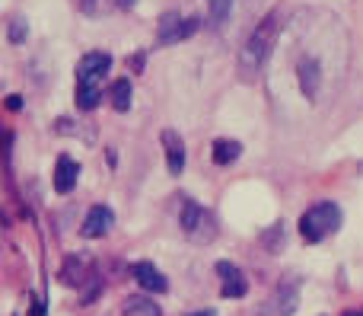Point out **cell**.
<instances>
[{
	"mask_svg": "<svg viewBox=\"0 0 363 316\" xmlns=\"http://www.w3.org/2000/svg\"><path fill=\"white\" fill-rule=\"evenodd\" d=\"M70 4H74L83 16H96V13H99V0H70Z\"/></svg>",
	"mask_w": 363,
	"mask_h": 316,
	"instance_id": "ffe728a7",
	"label": "cell"
},
{
	"mask_svg": "<svg viewBox=\"0 0 363 316\" xmlns=\"http://www.w3.org/2000/svg\"><path fill=\"white\" fill-rule=\"evenodd\" d=\"M131 275H134V281H138L144 291H150V294H166V291H169V281H166V275L160 272L153 262H134Z\"/></svg>",
	"mask_w": 363,
	"mask_h": 316,
	"instance_id": "7c38bea8",
	"label": "cell"
},
{
	"mask_svg": "<svg viewBox=\"0 0 363 316\" xmlns=\"http://www.w3.org/2000/svg\"><path fill=\"white\" fill-rule=\"evenodd\" d=\"M262 243H264V246L271 249V253H274L277 246H284V224H274V227H271L268 234L262 236Z\"/></svg>",
	"mask_w": 363,
	"mask_h": 316,
	"instance_id": "d6986e66",
	"label": "cell"
},
{
	"mask_svg": "<svg viewBox=\"0 0 363 316\" xmlns=\"http://www.w3.org/2000/svg\"><path fill=\"white\" fill-rule=\"evenodd\" d=\"M83 278H86V262H83L80 256H70L61 268V281L74 288V285H83Z\"/></svg>",
	"mask_w": 363,
	"mask_h": 316,
	"instance_id": "2e32d148",
	"label": "cell"
},
{
	"mask_svg": "<svg viewBox=\"0 0 363 316\" xmlns=\"http://www.w3.org/2000/svg\"><path fill=\"white\" fill-rule=\"evenodd\" d=\"M160 141H163V151H166V170H169V176H182V170H185V141H182V134L176 128H163Z\"/></svg>",
	"mask_w": 363,
	"mask_h": 316,
	"instance_id": "30bf717a",
	"label": "cell"
},
{
	"mask_svg": "<svg viewBox=\"0 0 363 316\" xmlns=\"http://www.w3.org/2000/svg\"><path fill=\"white\" fill-rule=\"evenodd\" d=\"M6 109H10V112H19V109H23V96H6Z\"/></svg>",
	"mask_w": 363,
	"mask_h": 316,
	"instance_id": "44dd1931",
	"label": "cell"
},
{
	"mask_svg": "<svg viewBox=\"0 0 363 316\" xmlns=\"http://www.w3.org/2000/svg\"><path fill=\"white\" fill-rule=\"evenodd\" d=\"M281 29H284L281 26V10H274L249 32V38H245L242 48H239V64H236L242 80H255V77L262 74V67L268 64V58L274 55V48H277Z\"/></svg>",
	"mask_w": 363,
	"mask_h": 316,
	"instance_id": "7a4b0ae2",
	"label": "cell"
},
{
	"mask_svg": "<svg viewBox=\"0 0 363 316\" xmlns=\"http://www.w3.org/2000/svg\"><path fill=\"white\" fill-rule=\"evenodd\" d=\"M213 268H217V275H220V294H223V298L239 300V298H245V294H249V281H245L242 268H239L236 262L220 259Z\"/></svg>",
	"mask_w": 363,
	"mask_h": 316,
	"instance_id": "ba28073f",
	"label": "cell"
},
{
	"mask_svg": "<svg viewBox=\"0 0 363 316\" xmlns=\"http://www.w3.org/2000/svg\"><path fill=\"white\" fill-rule=\"evenodd\" d=\"M296 307H300V281L287 278L271 291V298L262 304L258 316H294Z\"/></svg>",
	"mask_w": 363,
	"mask_h": 316,
	"instance_id": "8992f818",
	"label": "cell"
},
{
	"mask_svg": "<svg viewBox=\"0 0 363 316\" xmlns=\"http://www.w3.org/2000/svg\"><path fill=\"white\" fill-rule=\"evenodd\" d=\"M131 80L128 77H118V80L112 83V89H108V96H112V109L115 112H128L131 109Z\"/></svg>",
	"mask_w": 363,
	"mask_h": 316,
	"instance_id": "5bb4252c",
	"label": "cell"
},
{
	"mask_svg": "<svg viewBox=\"0 0 363 316\" xmlns=\"http://www.w3.org/2000/svg\"><path fill=\"white\" fill-rule=\"evenodd\" d=\"M207 13H211V26H223L233 13V0H207Z\"/></svg>",
	"mask_w": 363,
	"mask_h": 316,
	"instance_id": "e0dca14e",
	"label": "cell"
},
{
	"mask_svg": "<svg viewBox=\"0 0 363 316\" xmlns=\"http://www.w3.org/2000/svg\"><path fill=\"white\" fill-rule=\"evenodd\" d=\"M121 313L125 316H163V310H160L150 298H125Z\"/></svg>",
	"mask_w": 363,
	"mask_h": 316,
	"instance_id": "9a60e30c",
	"label": "cell"
},
{
	"mask_svg": "<svg viewBox=\"0 0 363 316\" xmlns=\"http://www.w3.org/2000/svg\"><path fill=\"white\" fill-rule=\"evenodd\" d=\"M26 38H29V23H26V19H10V23H6V42L10 45H23Z\"/></svg>",
	"mask_w": 363,
	"mask_h": 316,
	"instance_id": "ac0fdd59",
	"label": "cell"
},
{
	"mask_svg": "<svg viewBox=\"0 0 363 316\" xmlns=\"http://www.w3.org/2000/svg\"><path fill=\"white\" fill-rule=\"evenodd\" d=\"M77 182H80V163L74 157H67V153H61L55 163V192L57 195H70L77 189Z\"/></svg>",
	"mask_w": 363,
	"mask_h": 316,
	"instance_id": "8fae6325",
	"label": "cell"
},
{
	"mask_svg": "<svg viewBox=\"0 0 363 316\" xmlns=\"http://www.w3.org/2000/svg\"><path fill=\"white\" fill-rule=\"evenodd\" d=\"M351 58V36L328 10H300L281 42V67L290 93L306 109H322L338 96Z\"/></svg>",
	"mask_w": 363,
	"mask_h": 316,
	"instance_id": "6da1fadb",
	"label": "cell"
},
{
	"mask_svg": "<svg viewBox=\"0 0 363 316\" xmlns=\"http://www.w3.org/2000/svg\"><path fill=\"white\" fill-rule=\"evenodd\" d=\"M201 26L198 16H188L182 19L179 13H163L160 16V26H157V45H176V42H185L188 36H194Z\"/></svg>",
	"mask_w": 363,
	"mask_h": 316,
	"instance_id": "52a82bcc",
	"label": "cell"
},
{
	"mask_svg": "<svg viewBox=\"0 0 363 316\" xmlns=\"http://www.w3.org/2000/svg\"><path fill=\"white\" fill-rule=\"evenodd\" d=\"M239 153H242V144H239V141H233V138H217L211 144V157H213V163H217V166L236 163Z\"/></svg>",
	"mask_w": 363,
	"mask_h": 316,
	"instance_id": "4fadbf2b",
	"label": "cell"
},
{
	"mask_svg": "<svg viewBox=\"0 0 363 316\" xmlns=\"http://www.w3.org/2000/svg\"><path fill=\"white\" fill-rule=\"evenodd\" d=\"M112 70V55L108 51H86L77 64V109L93 112L102 102V83Z\"/></svg>",
	"mask_w": 363,
	"mask_h": 316,
	"instance_id": "3957f363",
	"label": "cell"
},
{
	"mask_svg": "<svg viewBox=\"0 0 363 316\" xmlns=\"http://www.w3.org/2000/svg\"><path fill=\"white\" fill-rule=\"evenodd\" d=\"M338 227H341V208L335 202H315L300 217V236L306 243H322L325 236L338 234Z\"/></svg>",
	"mask_w": 363,
	"mask_h": 316,
	"instance_id": "277c9868",
	"label": "cell"
},
{
	"mask_svg": "<svg viewBox=\"0 0 363 316\" xmlns=\"http://www.w3.org/2000/svg\"><path fill=\"white\" fill-rule=\"evenodd\" d=\"M188 316H217V310H194V313H188Z\"/></svg>",
	"mask_w": 363,
	"mask_h": 316,
	"instance_id": "7402d4cb",
	"label": "cell"
},
{
	"mask_svg": "<svg viewBox=\"0 0 363 316\" xmlns=\"http://www.w3.org/2000/svg\"><path fill=\"white\" fill-rule=\"evenodd\" d=\"M179 227L191 243H211L217 236V221L207 208H201L194 198H182L179 211Z\"/></svg>",
	"mask_w": 363,
	"mask_h": 316,
	"instance_id": "5b68a950",
	"label": "cell"
},
{
	"mask_svg": "<svg viewBox=\"0 0 363 316\" xmlns=\"http://www.w3.org/2000/svg\"><path fill=\"white\" fill-rule=\"evenodd\" d=\"M341 316H363V307H360V310H345Z\"/></svg>",
	"mask_w": 363,
	"mask_h": 316,
	"instance_id": "603a6c76",
	"label": "cell"
},
{
	"mask_svg": "<svg viewBox=\"0 0 363 316\" xmlns=\"http://www.w3.org/2000/svg\"><path fill=\"white\" fill-rule=\"evenodd\" d=\"M112 227H115L112 208H108V205H93V208L86 211V217H83L80 234L86 236V240H99V236H106Z\"/></svg>",
	"mask_w": 363,
	"mask_h": 316,
	"instance_id": "9c48e42d",
	"label": "cell"
}]
</instances>
